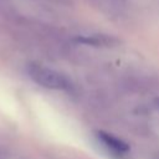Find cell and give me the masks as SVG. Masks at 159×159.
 I'll list each match as a JSON object with an SVG mask.
<instances>
[{
    "label": "cell",
    "instance_id": "obj_1",
    "mask_svg": "<svg viewBox=\"0 0 159 159\" xmlns=\"http://www.w3.org/2000/svg\"><path fill=\"white\" fill-rule=\"evenodd\" d=\"M27 73L30 78L37 84L50 88V89H67L70 87V81L61 72L42 66L37 63H31L27 67Z\"/></svg>",
    "mask_w": 159,
    "mask_h": 159
},
{
    "label": "cell",
    "instance_id": "obj_2",
    "mask_svg": "<svg viewBox=\"0 0 159 159\" xmlns=\"http://www.w3.org/2000/svg\"><path fill=\"white\" fill-rule=\"evenodd\" d=\"M98 139L103 143V145L111 150L112 153L117 154V155H123L129 150V147L125 142H123L122 139L109 134V133H104V132H99L98 133Z\"/></svg>",
    "mask_w": 159,
    "mask_h": 159
},
{
    "label": "cell",
    "instance_id": "obj_3",
    "mask_svg": "<svg viewBox=\"0 0 159 159\" xmlns=\"http://www.w3.org/2000/svg\"><path fill=\"white\" fill-rule=\"evenodd\" d=\"M77 41L83 42L86 45L91 46H101V47H107V46H113L117 43V40L112 36L102 35V34H93V35H87V36H80L77 37Z\"/></svg>",
    "mask_w": 159,
    "mask_h": 159
},
{
    "label": "cell",
    "instance_id": "obj_4",
    "mask_svg": "<svg viewBox=\"0 0 159 159\" xmlns=\"http://www.w3.org/2000/svg\"><path fill=\"white\" fill-rule=\"evenodd\" d=\"M154 107H155L157 109H159V97H158V98L154 101Z\"/></svg>",
    "mask_w": 159,
    "mask_h": 159
}]
</instances>
